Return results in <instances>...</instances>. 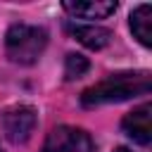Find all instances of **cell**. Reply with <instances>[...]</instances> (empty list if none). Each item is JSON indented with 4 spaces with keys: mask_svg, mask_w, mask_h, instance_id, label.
<instances>
[{
    "mask_svg": "<svg viewBox=\"0 0 152 152\" xmlns=\"http://www.w3.org/2000/svg\"><path fill=\"white\" fill-rule=\"evenodd\" d=\"M152 88L150 74H112L109 78L100 81L97 86L88 88L81 95V102L86 107L109 104V102H124L135 95H147Z\"/></svg>",
    "mask_w": 152,
    "mask_h": 152,
    "instance_id": "6da1fadb",
    "label": "cell"
},
{
    "mask_svg": "<svg viewBox=\"0 0 152 152\" xmlns=\"http://www.w3.org/2000/svg\"><path fill=\"white\" fill-rule=\"evenodd\" d=\"M45 45H48V33L28 24H14L5 36L7 57L17 64H33L43 55Z\"/></svg>",
    "mask_w": 152,
    "mask_h": 152,
    "instance_id": "7a4b0ae2",
    "label": "cell"
},
{
    "mask_svg": "<svg viewBox=\"0 0 152 152\" xmlns=\"http://www.w3.org/2000/svg\"><path fill=\"white\" fill-rule=\"evenodd\" d=\"M43 152H95V147L83 128L57 126L48 133L43 142Z\"/></svg>",
    "mask_w": 152,
    "mask_h": 152,
    "instance_id": "3957f363",
    "label": "cell"
},
{
    "mask_svg": "<svg viewBox=\"0 0 152 152\" xmlns=\"http://www.w3.org/2000/svg\"><path fill=\"white\" fill-rule=\"evenodd\" d=\"M36 109L28 107V104H17V107H10L5 114H2V131L7 135L10 142L19 145V142H26L36 128Z\"/></svg>",
    "mask_w": 152,
    "mask_h": 152,
    "instance_id": "277c9868",
    "label": "cell"
},
{
    "mask_svg": "<svg viewBox=\"0 0 152 152\" xmlns=\"http://www.w3.org/2000/svg\"><path fill=\"white\" fill-rule=\"evenodd\" d=\"M121 128L133 142L150 145L152 142V104H140L133 112H128L121 121Z\"/></svg>",
    "mask_w": 152,
    "mask_h": 152,
    "instance_id": "5b68a950",
    "label": "cell"
},
{
    "mask_svg": "<svg viewBox=\"0 0 152 152\" xmlns=\"http://www.w3.org/2000/svg\"><path fill=\"white\" fill-rule=\"evenodd\" d=\"M62 7L78 19H107L109 14L116 12V2L112 0H76V2L66 0L62 2Z\"/></svg>",
    "mask_w": 152,
    "mask_h": 152,
    "instance_id": "8992f818",
    "label": "cell"
},
{
    "mask_svg": "<svg viewBox=\"0 0 152 152\" xmlns=\"http://www.w3.org/2000/svg\"><path fill=\"white\" fill-rule=\"evenodd\" d=\"M66 28H69V33H71L78 43H83V45L90 48V50L104 48V45L109 43V38H112V33H109L107 28L95 26V24H88V26H83V24H69Z\"/></svg>",
    "mask_w": 152,
    "mask_h": 152,
    "instance_id": "52a82bcc",
    "label": "cell"
},
{
    "mask_svg": "<svg viewBox=\"0 0 152 152\" xmlns=\"http://www.w3.org/2000/svg\"><path fill=\"white\" fill-rule=\"evenodd\" d=\"M131 28L133 36L142 45H152V7L150 5H138L131 14Z\"/></svg>",
    "mask_w": 152,
    "mask_h": 152,
    "instance_id": "ba28073f",
    "label": "cell"
},
{
    "mask_svg": "<svg viewBox=\"0 0 152 152\" xmlns=\"http://www.w3.org/2000/svg\"><path fill=\"white\" fill-rule=\"evenodd\" d=\"M88 59L86 57H81V55H66V62H64V76L69 78V81H74V78H81L86 71H88Z\"/></svg>",
    "mask_w": 152,
    "mask_h": 152,
    "instance_id": "9c48e42d",
    "label": "cell"
},
{
    "mask_svg": "<svg viewBox=\"0 0 152 152\" xmlns=\"http://www.w3.org/2000/svg\"><path fill=\"white\" fill-rule=\"evenodd\" d=\"M114 152H133V150H128V147H116Z\"/></svg>",
    "mask_w": 152,
    "mask_h": 152,
    "instance_id": "30bf717a",
    "label": "cell"
},
{
    "mask_svg": "<svg viewBox=\"0 0 152 152\" xmlns=\"http://www.w3.org/2000/svg\"><path fill=\"white\" fill-rule=\"evenodd\" d=\"M0 152H2V150H0Z\"/></svg>",
    "mask_w": 152,
    "mask_h": 152,
    "instance_id": "8fae6325",
    "label": "cell"
}]
</instances>
